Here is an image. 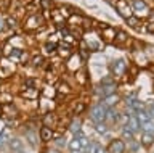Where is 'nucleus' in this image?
<instances>
[{"mask_svg": "<svg viewBox=\"0 0 154 153\" xmlns=\"http://www.w3.org/2000/svg\"><path fill=\"white\" fill-rule=\"evenodd\" d=\"M40 95H42L43 98H48V100L58 97L56 85H53V84H45V85H43V89H40Z\"/></svg>", "mask_w": 154, "mask_h": 153, "instance_id": "nucleus-18", "label": "nucleus"}, {"mask_svg": "<svg viewBox=\"0 0 154 153\" xmlns=\"http://www.w3.org/2000/svg\"><path fill=\"white\" fill-rule=\"evenodd\" d=\"M74 53V47L72 45H69V44H66V42H60V44H58V49H56V55L60 56V58H63V60H67L69 58V56Z\"/></svg>", "mask_w": 154, "mask_h": 153, "instance_id": "nucleus-14", "label": "nucleus"}, {"mask_svg": "<svg viewBox=\"0 0 154 153\" xmlns=\"http://www.w3.org/2000/svg\"><path fill=\"white\" fill-rule=\"evenodd\" d=\"M122 140L127 143V142H130V140H133L135 139V132H132L128 127H125V126H122V129H120V135H119Z\"/></svg>", "mask_w": 154, "mask_h": 153, "instance_id": "nucleus-30", "label": "nucleus"}, {"mask_svg": "<svg viewBox=\"0 0 154 153\" xmlns=\"http://www.w3.org/2000/svg\"><path fill=\"white\" fill-rule=\"evenodd\" d=\"M128 66H130V65H128L124 58H117V60L111 61V65H109V73H111V76H112L116 81H117L119 78H124V76L127 74Z\"/></svg>", "mask_w": 154, "mask_h": 153, "instance_id": "nucleus-3", "label": "nucleus"}, {"mask_svg": "<svg viewBox=\"0 0 154 153\" xmlns=\"http://www.w3.org/2000/svg\"><path fill=\"white\" fill-rule=\"evenodd\" d=\"M21 24L24 27V31L27 32H35V31H40L43 29L47 24H48V20L45 18V15L40 11V13H35V15H27L21 20Z\"/></svg>", "mask_w": 154, "mask_h": 153, "instance_id": "nucleus-1", "label": "nucleus"}, {"mask_svg": "<svg viewBox=\"0 0 154 153\" xmlns=\"http://www.w3.org/2000/svg\"><path fill=\"white\" fill-rule=\"evenodd\" d=\"M87 111H88V105H87L85 100H75L72 103V114L74 116H82Z\"/></svg>", "mask_w": 154, "mask_h": 153, "instance_id": "nucleus-16", "label": "nucleus"}, {"mask_svg": "<svg viewBox=\"0 0 154 153\" xmlns=\"http://www.w3.org/2000/svg\"><path fill=\"white\" fill-rule=\"evenodd\" d=\"M130 5H132V10L133 13H137L135 16H149V13H151V10H149V5L144 0H132L130 2Z\"/></svg>", "mask_w": 154, "mask_h": 153, "instance_id": "nucleus-8", "label": "nucleus"}, {"mask_svg": "<svg viewBox=\"0 0 154 153\" xmlns=\"http://www.w3.org/2000/svg\"><path fill=\"white\" fill-rule=\"evenodd\" d=\"M42 126H47V127H51V129H58L60 126V116L55 113V111H47V113H42Z\"/></svg>", "mask_w": 154, "mask_h": 153, "instance_id": "nucleus-7", "label": "nucleus"}, {"mask_svg": "<svg viewBox=\"0 0 154 153\" xmlns=\"http://www.w3.org/2000/svg\"><path fill=\"white\" fill-rule=\"evenodd\" d=\"M38 5H40L42 11H51L58 7L55 0H38Z\"/></svg>", "mask_w": 154, "mask_h": 153, "instance_id": "nucleus-26", "label": "nucleus"}, {"mask_svg": "<svg viewBox=\"0 0 154 153\" xmlns=\"http://www.w3.org/2000/svg\"><path fill=\"white\" fill-rule=\"evenodd\" d=\"M143 132H149V134H154V119H149V121L140 124Z\"/></svg>", "mask_w": 154, "mask_h": 153, "instance_id": "nucleus-33", "label": "nucleus"}, {"mask_svg": "<svg viewBox=\"0 0 154 153\" xmlns=\"http://www.w3.org/2000/svg\"><path fill=\"white\" fill-rule=\"evenodd\" d=\"M5 29H7V23H5V18L0 16V32L5 31Z\"/></svg>", "mask_w": 154, "mask_h": 153, "instance_id": "nucleus-35", "label": "nucleus"}, {"mask_svg": "<svg viewBox=\"0 0 154 153\" xmlns=\"http://www.w3.org/2000/svg\"><path fill=\"white\" fill-rule=\"evenodd\" d=\"M24 137H26L27 143H31L32 147H35L37 140H40V139H38V131H37V132H34V131H31V129L24 132Z\"/></svg>", "mask_w": 154, "mask_h": 153, "instance_id": "nucleus-29", "label": "nucleus"}, {"mask_svg": "<svg viewBox=\"0 0 154 153\" xmlns=\"http://www.w3.org/2000/svg\"><path fill=\"white\" fill-rule=\"evenodd\" d=\"M125 127H128L132 132L137 134L138 131H141V127H140V121H138V118L135 116V114H130L128 119H127V123H125Z\"/></svg>", "mask_w": 154, "mask_h": 153, "instance_id": "nucleus-22", "label": "nucleus"}, {"mask_svg": "<svg viewBox=\"0 0 154 153\" xmlns=\"http://www.w3.org/2000/svg\"><path fill=\"white\" fill-rule=\"evenodd\" d=\"M140 143H141V147H144V148H151L154 145V134L141 132V135H140Z\"/></svg>", "mask_w": 154, "mask_h": 153, "instance_id": "nucleus-21", "label": "nucleus"}, {"mask_svg": "<svg viewBox=\"0 0 154 153\" xmlns=\"http://www.w3.org/2000/svg\"><path fill=\"white\" fill-rule=\"evenodd\" d=\"M146 110H148V113H149V118L154 119V103H146Z\"/></svg>", "mask_w": 154, "mask_h": 153, "instance_id": "nucleus-34", "label": "nucleus"}, {"mask_svg": "<svg viewBox=\"0 0 154 153\" xmlns=\"http://www.w3.org/2000/svg\"><path fill=\"white\" fill-rule=\"evenodd\" d=\"M74 79L77 81V84H79V85H85L87 82H88V76H87L85 68H82L80 71H77V73L74 74Z\"/></svg>", "mask_w": 154, "mask_h": 153, "instance_id": "nucleus-28", "label": "nucleus"}, {"mask_svg": "<svg viewBox=\"0 0 154 153\" xmlns=\"http://www.w3.org/2000/svg\"><path fill=\"white\" fill-rule=\"evenodd\" d=\"M19 95L23 98H26V102H34L40 97V89L38 87H21Z\"/></svg>", "mask_w": 154, "mask_h": 153, "instance_id": "nucleus-11", "label": "nucleus"}, {"mask_svg": "<svg viewBox=\"0 0 154 153\" xmlns=\"http://www.w3.org/2000/svg\"><path fill=\"white\" fill-rule=\"evenodd\" d=\"M0 87H2V79H0Z\"/></svg>", "mask_w": 154, "mask_h": 153, "instance_id": "nucleus-38", "label": "nucleus"}, {"mask_svg": "<svg viewBox=\"0 0 154 153\" xmlns=\"http://www.w3.org/2000/svg\"><path fill=\"white\" fill-rule=\"evenodd\" d=\"M120 121V113L117 111L116 108H109L108 111H106V124H109V126H114V124H119Z\"/></svg>", "mask_w": 154, "mask_h": 153, "instance_id": "nucleus-17", "label": "nucleus"}, {"mask_svg": "<svg viewBox=\"0 0 154 153\" xmlns=\"http://www.w3.org/2000/svg\"><path fill=\"white\" fill-rule=\"evenodd\" d=\"M53 135H55V129L47 127V126H40L38 127V139L42 143H51Z\"/></svg>", "mask_w": 154, "mask_h": 153, "instance_id": "nucleus-13", "label": "nucleus"}, {"mask_svg": "<svg viewBox=\"0 0 154 153\" xmlns=\"http://www.w3.org/2000/svg\"><path fill=\"white\" fill-rule=\"evenodd\" d=\"M109 129H111V126H109V124H106V123H96V124H93V131L98 134V135H106V134L109 132Z\"/></svg>", "mask_w": 154, "mask_h": 153, "instance_id": "nucleus-27", "label": "nucleus"}, {"mask_svg": "<svg viewBox=\"0 0 154 153\" xmlns=\"http://www.w3.org/2000/svg\"><path fill=\"white\" fill-rule=\"evenodd\" d=\"M56 92H58V97H64V100H66L67 97L74 95L75 90L67 81H60V82L56 84Z\"/></svg>", "mask_w": 154, "mask_h": 153, "instance_id": "nucleus-10", "label": "nucleus"}, {"mask_svg": "<svg viewBox=\"0 0 154 153\" xmlns=\"http://www.w3.org/2000/svg\"><path fill=\"white\" fill-rule=\"evenodd\" d=\"M82 127H84L82 116H72L71 121L67 123V131H69L72 135H77L79 132H82Z\"/></svg>", "mask_w": 154, "mask_h": 153, "instance_id": "nucleus-12", "label": "nucleus"}, {"mask_svg": "<svg viewBox=\"0 0 154 153\" xmlns=\"http://www.w3.org/2000/svg\"><path fill=\"white\" fill-rule=\"evenodd\" d=\"M96 153H108V150H106V147L100 145V148H98V150H96Z\"/></svg>", "mask_w": 154, "mask_h": 153, "instance_id": "nucleus-37", "label": "nucleus"}, {"mask_svg": "<svg viewBox=\"0 0 154 153\" xmlns=\"http://www.w3.org/2000/svg\"><path fill=\"white\" fill-rule=\"evenodd\" d=\"M106 111H108V108H106L103 103L95 102V103L88 108L87 116H88V119H90L93 124H96V123H104V121H106Z\"/></svg>", "mask_w": 154, "mask_h": 153, "instance_id": "nucleus-2", "label": "nucleus"}, {"mask_svg": "<svg viewBox=\"0 0 154 153\" xmlns=\"http://www.w3.org/2000/svg\"><path fill=\"white\" fill-rule=\"evenodd\" d=\"M120 102H122V97H120L117 92H116V94H111V95H108V97H104V98L100 100V103H103L108 110H109V108H116Z\"/></svg>", "mask_w": 154, "mask_h": 153, "instance_id": "nucleus-15", "label": "nucleus"}, {"mask_svg": "<svg viewBox=\"0 0 154 153\" xmlns=\"http://www.w3.org/2000/svg\"><path fill=\"white\" fill-rule=\"evenodd\" d=\"M128 42H130V39H128L127 32L117 29V34H116L114 45H116V47H125V45H128Z\"/></svg>", "mask_w": 154, "mask_h": 153, "instance_id": "nucleus-19", "label": "nucleus"}, {"mask_svg": "<svg viewBox=\"0 0 154 153\" xmlns=\"http://www.w3.org/2000/svg\"><path fill=\"white\" fill-rule=\"evenodd\" d=\"M56 49H58V44H53V42H45V44L42 45V52L40 53L43 56H53L56 55Z\"/></svg>", "mask_w": 154, "mask_h": 153, "instance_id": "nucleus-20", "label": "nucleus"}, {"mask_svg": "<svg viewBox=\"0 0 154 153\" xmlns=\"http://www.w3.org/2000/svg\"><path fill=\"white\" fill-rule=\"evenodd\" d=\"M47 61H45V56H43L42 53H35V55H32V58L29 60V65L32 66V68H42L43 65H45Z\"/></svg>", "mask_w": 154, "mask_h": 153, "instance_id": "nucleus-23", "label": "nucleus"}, {"mask_svg": "<svg viewBox=\"0 0 154 153\" xmlns=\"http://www.w3.org/2000/svg\"><path fill=\"white\" fill-rule=\"evenodd\" d=\"M140 148H141V143H140V140H137V139H133V140L127 142V150H128V153H138Z\"/></svg>", "mask_w": 154, "mask_h": 153, "instance_id": "nucleus-32", "label": "nucleus"}, {"mask_svg": "<svg viewBox=\"0 0 154 153\" xmlns=\"http://www.w3.org/2000/svg\"><path fill=\"white\" fill-rule=\"evenodd\" d=\"M8 145H10V148H11L13 151H21L23 150V140H21V139H18V137L10 139Z\"/></svg>", "mask_w": 154, "mask_h": 153, "instance_id": "nucleus-31", "label": "nucleus"}, {"mask_svg": "<svg viewBox=\"0 0 154 153\" xmlns=\"http://www.w3.org/2000/svg\"><path fill=\"white\" fill-rule=\"evenodd\" d=\"M5 23H7V29H10V31H14L16 27L21 24V20H19L18 16H14V15H11V16H7L5 18Z\"/></svg>", "mask_w": 154, "mask_h": 153, "instance_id": "nucleus-24", "label": "nucleus"}, {"mask_svg": "<svg viewBox=\"0 0 154 153\" xmlns=\"http://www.w3.org/2000/svg\"><path fill=\"white\" fill-rule=\"evenodd\" d=\"M125 23H127V26L128 27H132V29H137V31H144V27H141L140 24H141V21H140V18L138 16H130V18H127V20H125Z\"/></svg>", "mask_w": 154, "mask_h": 153, "instance_id": "nucleus-25", "label": "nucleus"}, {"mask_svg": "<svg viewBox=\"0 0 154 153\" xmlns=\"http://www.w3.org/2000/svg\"><path fill=\"white\" fill-rule=\"evenodd\" d=\"M109 2H111V5L116 8V11H117L124 20L133 16V10H132V5H130L128 0H109Z\"/></svg>", "mask_w": 154, "mask_h": 153, "instance_id": "nucleus-5", "label": "nucleus"}, {"mask_svg": "<svg viewBox=\"0 0 154 153\" xmlns=\"http://www.w3.org/2000/svg\"><path fill=\"white\" fill-rule=\"evenodd\" d=\"M108 153H125L127 151V143H125L120 137L117 139H111L108 147H106Z\"/></svg>", "mask_w": 154, "mask_h": 153, "instance_id": "nucleus-9", "label": "nucleus"}, {"mask_svg": "<svg viewBox=\"0 0 154 153\" xmlns=\"http://www.w3.org/2000/svg\"><path fill=\"white\" fill-rule=\"evenodd\" d=\"M64 66H66V69L69 71V73L75 74L77 71H80L82 68H85V60L82 58V56L77 53V52H74V53H72L69 58L66 60Z\"/></svg>", "mask_w": 154, "mask_h": 153, "instance_id": "nucleus-4", "label": "nucleus"}, {"mask_svg": "<svg viewBox=\"0 0 154 153\" xmlns=\"http://www.w3.org/2000/svg\"><path fill=\"white\" fill-rule=\"evenodd\" d=\"M47 153H63V151L58 150V148H55V147H51V148H48V150H47Z\"/></svg>", "mask_w": 154, "mask_h": 153, "instance_id": "nucleus-36", "label": "nucleus"}, {"mask_svg": "<svg viewBox=\"0 0 154 153\" xmlns=\"http://www.w3.org/2000/svg\"><path fill=\"white\" fill-rule=\"evenodd\" d=\"M96 34L100 36V39L104 42V44H114L116 40V34H117V29L109 24H103L100 27L98 31H96Z\"/></svg>", "mask_w": 154, "mask_h": 153, "instance_id": "nucleus-6", "label": "nucleus"}]
</instances>
